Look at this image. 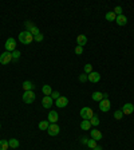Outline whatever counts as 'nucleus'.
Returning a JSON list of instances; mask_svg holds the SVG:
<instances>
[{"label":"nucleus","instance_id":"nucleus-1","mask_svg":"<svg viewBox=\"0 0 134 150\" xmlns=\"http://www.w3.org/2000/svg\"><path fill=\"white\" fill-rule=\"evenodd\" d=\"M19 40L23 44H30L34 40V36H32V34L30 31H23L19 34Z\"/></svg>","mask_w":134,"mask_h":150},{"label":"nucleus","instance_id":"nucleus-2","mask_svg":"<svg viewBox=\"0 0 134 150\" xmlns=\"http://www.w3.org/2000/svg\"><path fill=\"white\" fill-rule=\"evenodd\" d=\"M79 114H80V117H82L83 119H87V121H90V119L93 118L94 111L90 109V107H83V109H80Z\"/></svg>","mask_w":134,"mask_h":150},{"label":"nucleus","instance_id":"nucleus-3","mask_svg":"<svg viewBox=\"0 0 134 150\" xmlns=\"http://www.w3.org/2000/svg\"><path fill=\"white\" fill-rule=\"evenodd\" d=\"M34 101H35V93L34 91H24V94H23V102L30 105Z\"/></svg>","mask_w":134,"mask_h":150},{"label":"nucleus","instance_id":"nucleus-4","mask_svg":"<svg viewBox=\"0 0 134 150\" xmlns=\"http://www.w3.org/2000/svg\"><path fill=\"white\" fill-rule=\"evenodd\" d=\"M4 48H6V51H8V52H13L16 48V40L13 38L7 39L6 44H4Z\"/></svg>","mask_w":134,"mask_h":150},{"label":"nucleus","instance_id":"nucleus-5","mask_svg":"<svg viewBox=\"0 0 134 150\" xmlns=\"http://www.w3.org/2000/svg\"><path fill=\"white\" fill-rule=\"evenodd\" d=\"M11 61H12V52L4 51L0 55V64H8Z\"/></svg>","mask_w":134,"mask_h":150},{"label":"nucleus","instance_id":"nucleus-6","mask_svg":"<svg viewBox=\"0 0 134 150\" xmlns=\"http://www.w3.org/2000/svg\"><path fill=\"white\" fill-rule=\"evenodd\" d=\"M47 131H48V135H51V137H55V135L59 134V131H61V127H59L56 123H51L50 126H48Z\"/></svg>","mask_w":134,"mask_h":150},{"label":"nucleus","instance_id":"nucleus-7","mask_svg":"<svg viewBox=\"0 0 134 150\" xmlns=\"http://www.w3.org/2000/svg\"><path fill=\"white\" fill-rule=\"evenodd\" d=\"M110 107H111V105H110V101H109V99H102V101L99 102V110H101V111L106 113L110 110Z\"/></svg>","mask_w":134,"mask_h":150},{"label":"nucleus","instance_id":"nucleus-8","mask_svg":"<svg viewBox=\"0 0 134 150\" xmlns=\"http://www.w3.org/2000/svg\"><path fill=\"white\" fill-rule=\"evenodd\" d=\"M87 78H89V82H91V83H97L101 80V75H99V73H97V71L90 73L89 75H87Z\"/></svg>","mask_w":134,"mask_h":150},{"label":"nucleus","instance_id":"nucleus-9","mask_svg":"<svg viewBox=\"0 0 134 150\" xmlns=\"http://www.w3.org/2000/svg\"><path fill=\"white\" fill-rule=\"evenodd\" d=\"M133 111H134L133 103H125L123 107H122V113H123V115H130Z\"/></svg>","mask_w":134,"mask_h":150},{"label":"nucleus","instance_id":"nucleus-10","mask_svg":"<svg viewBox=\"0 0 134 150\" xmlns=\"http://www.w3.org/2000/svg\"><path fill=\"white\" fill-rule=\"evenodd\" d=\"M68 105V99L66 96H59L56 99V107H66Z\"/></svg>","mask_w":134,"mask_h":150},{"label":"nucleus","instance_id":"nucleus-11","mask_svg":"<svg viewBox=\"0 0 134 150\" xmlns=\"http://www.w3.org/2000/svg\"><path fill=\"white\" fill-rule=\"evenodd\" d=\"M42 105H43V107H46V109H50L52 106V98L51 96H43V99H42Z\"/></svg>","mask_w":134,"mask_h":150},{"label":"nucleus","instance_id":"nucleus-12","mask_svg":"<svg viewBox=\"0 0 134 150\" xmlns=\"http://www.w3.org/2000/svg\"><path fill=\"white\" fill-rule=\"evenodd\" d=\"M58 119H59V115H58L56 111H50L48 113V119L47 121L50 122V123H56Z\"/></svg>","mask_w":134,"mask_h":150},{"label":"nucleus","instance_id":"nucleus-13","mask_svg":"<svg viewBox=\"0 0 134 150\" xmlns=\"http://www.w3.org/2000/svg\"><path fill=\"white\" fill-rule=\"evenodd\" d=\"M90 135H91V138L95 139V141L102 139V133H101L99 130H97V129H93V130L90 131Z\"/></svg>","mask_w":134,"mask_h":150},{"label":"nucleus","instance_id":"nucleus-14","mask_svg":"<svg viewBox=\"0 0 134 150\" xmlns=\"http://www.w3.org/2000/svg\"><path fill=\"white\" fill-rule=\"evenodd\" d=\"M115 22H117V24H118V26H125V24L128 23V18H126V16L122 13V15H118V16H117Z\"/></svg>","mask_w":134,"mask_h":150},{"label":"nucleus","instance_id":"nucleus-15","mask_svg":"<svg viewBox=\"0 0 134 150\" xmlns=\"http://www.w3.org/2000/svg\"><path fill=\"white\" fill-rule=\"evenodd\" d=\"M34 89H35V86H34L32 82H30V80H24L23 82V90L24 91H32Z\"/></svg>","mask_w":134,"mask_h":150},{"label":"nucleus","instance_id":"nucleus-16","mask_svg":"<svg viewBox=\"0 0 134 150\" xmlns=\"http://www.w3.org/2000/svg\"><path fill=\"white\" fill-rule=\"evenodd\" d=\"M77 43H78V46L83 47V46L87 43V36L86 35H78L77 36Z\"/></svg>","mask_w":134,"mask_h":150},{"label":"nucleus","instance_id":"nucleus-17","mask_svg":"<svg viewBox=\"0 0 134 150\" xmlns=\"http://www.w3.org/2000/svg\"><path fill=\"white\" fill-rule=\"evenodd\" d=\"M91 98H93V101H95V102H101L103 99V94L99 93V91H95V93H93Z\"/></svg>","mask_w":134,"mask_h":150},{"label":"nucleus","instance_id":"nucleus-18","mask_svg":"<svg viewBox=\"0 0 134 150\" xmlns=\"http://www.w3.org/2000/svg\"><path fill=\"white\" fill-rule=\"evenodd\" d=\"M80 129H82V130H89V129H91V123H90V121L83 119V121L80 122Z\"/></svg>","mask_w":134,"mask_h":150},{"label":"nucleus","instance_id":"nucleus-19","mask_svg":"<svg viewBox=\"0 0 134 150\" xmlns=\"http://www.w3.org/2000/svg\"><path fill=\"white\" fill-rule=\"evenodd\" d=\"M42 91H43V94H44L46 96H50V95H51V93H52V89H51V86L44 85V86L42 87Z\"/></svg>","mask_w":134,"mask_h":150},{"label":"nucleus","instance_id":"nucleus-20","mask_svg":"<svg viewBox=\"0 0 134 150\" xmlns=\"http://www.w3.org/2000/svg\"><path fill=\"white\" fill-rule=\"evenodd\" d=\"M8 145H10V147H12V149H16V147H19L20 144L16 138H11V139L8 141Z\"/></svg>","mask_w":134,"mask_h":150},{"label":"nucleus","instance_id":"nucleus-21","mask_svg":"<svg viewBox=\"0 0 134 150\" xmlns=\"http://www.w3.org/2000/svg\"><path fill=\"white\" fill-rule=\"evenodd\" d=\"M105 18H106V20H107V22H115V19H117V15H115V13L111 11V12H107V13H106Z\"/></svg>","mask_w":134,"mask_h":150},{"label":"nucleus","instance_id":"nucleus-22","mask_svg":"<svg viewBox=\"0 0 134 150\" xmlns=\"http://www.w3.org/2000/svg\"><path fill=\"white\" fill-rule=\"evenodd\" d=\"M48 126H50V122H48V121H42V122H39V129H40V130H47Z\"/></svg>","mask_w":134,"mask_h":150},{"label":"nucleus","instance_id":"nucleus-23","mask_svg":"<svg viewBox=\"0 0 134 150\" xmlns=\"http://www.w3.org/2000/svg\"><path fill=\"white\" fill-rule=\"evenodd\" d=\"M90 123H91V126H98V125H99V117H98V115L94 114L93 118L90 119Z\"/></svg>","mask_w":134,"mask_h":150},{"label":"nucleus","instance_id":"nucleus-24","mask_svg":"<svg viewBox=\"0 0 134 150\" xmlns=\"http://www.w3.org/2000/svg\"><path fill=\"white\" fill-rule=\"evenodd\" d=\"M8 147H10L8 141H6V139L0 141V150H8Z\"/></svg>","mask_w":134,"mask_h":150},{"label":"nucleus","instance_id":"nucleus-25","mask_svg":"<svg viewBox=\"0 0 134 150\" xmlns=\"http://www.w3.org/2000/svg\"><path fill=\"white\" fill-rule=\"evenodd\" d=\"M86 145L90 147V149H95V147H97V141L91 138V139L87 141V144H86Z\"/></svg>","mask_w":134,"mask_h":150},{"label":"nucleus","instance_id":"nucleus-26","mask_svg":"<svg viewBox=\"0 0 134 150\" xmlns=\"http://www.w3.org/2000/svg\"><path fill=\"white\" fill-rule=\"evenodd\" d=\"M114 118L118 119V121L123 118V113H122V110H117V111H114Z\"/></svg>","mask_w":134,"mask_h":150},{"label":"nucleus","instance_id":"nucleus-27","mask_svg":"<svg viewBox=\"0 0 134 150\" xmlns=\"http://www.w3.org/2000/svg\"><path fill=\"white\" fill-rule=\"evenodd\" d=\"M83 70H85V74H87V75H89L90 73H93V66H91V64H85Z\"/></svg>","mask_w":134,"mask_h":150},{"label":"nucleus","instance_id":"nucleus-28","mask_svg":"<svg viewBox=\"0 0 134 150\" xmlns=\"http://www.w3.org/2000/svg\"><path fill=\"white\" fill-rule=\"evenodd\" d=\"M30 32L32 34V36H36L38 34H40V32H39V28H38V27H32V28L30 30Z\"/></svg>","mask_w":134,"mask_h":150},{"label":"nucleus","instance_id":"nucleus-29","mask_svg":"<svg viewBox=\"0 0 134 150\" xmlns=\"http://www.w3.org/2000/svg\"><path fill=\"white\" fill-rule=\"evenodd\" d=\"M113 12H114L117 16H118V15H122V7L117 6V7H115V8H114V11H113Z\"/></svg>","mask_w":134,"mask_h":150},{"label":"nucleus","instance_id":"nucleus-30","mask_svg":"<svg viewBox=\"0 0 134 150\" xmlns=\"http://www.w3.org/2000/svg\"><path fill=\"white\" fill-rule=\"evenodd\" d=\"M20 54H22V52H20V51H18V50H15V51L12 52V59H19V58H20Z\"/></svg>","mask_w":134,"mask_h":150},{"label":"nucleus","instance_id":"nucleus-31","mask_svg":"<svg viewBox=\"0 0 134 150\" xmlns=\"http://www.w3.org/2000/svg\"><path fill=\"white\" fill-rule=\"evenodd\" d=\"M75 54H77V55L83 54V47H80V46H77V47H75Z\"/></svg>","mask_w":134,"mask_h":150},{"label":"nucleus","instance_id":"nucleus-32","mask_svg":"<svg viewBox=\"0 0 134 150\" xmlns=\"http://www.w3.org/2000/svg\"><path fill=\"white\" fill-rule=\"evenodd\" d=\"M86 80H89L87 74H82V75H79V82H86Z\"/></svg>","mask_w":134,"mask_h":150},{"label":"nucleus","instance_id":"nucleus-33","mask_svg":"<svg viewBox=\"0 0 134 150\" xmlns=\"http://www.w3.org/2000/svg\"><path fill=\"white\" fill-rule=\"evenodd\" d=\"M50 96H51L52 99H58V98H59V96H61V94L58 93V91H52V93H51V95H50Z\"/></svg>","mask_w":134,"mask_h":150},{"label":"nucleus","instance_id":"nucleus-34","mask_svg":"<svg viewBox=\"0 0 134 150\" xmlns=\"http://www.w3.org/2000/svg\"><path fill=\"white\" fill-rule=\"evenodd\" d=\"M34 39H35V42H42L43 40V35H42V34H38L36 36H34Z\"/></svg>","mask_w":134,"mask_h":150},{"label":"nucleus","instance_id":"nucleus-35","mask_svg":"<svg viewBox=\"0 0 134 150\" xmlns=\"http://www.w3.org/2000/svg\"><path fill=\"white\" fill-rule=\"evenodd\" d=\"M94 150H102V147H101V146H97V147H95V149H94Z\"/></svg>","mask_w":134,"mask_h":150},{"label":"nucleus","instance_id":"nucleus-36","mask_svg":"<svg viewBox=\"0 0 134 150\" xmlns=\"http://www.w3.org/2000/svg\"><path fill=\"white\" fill-rule=\"evenodd\" d=\"M0 129H1V125H0Z\"/></svg>","mask_w":134,"mask_h":150}]
</instances>
